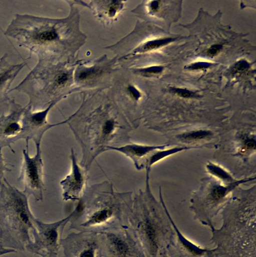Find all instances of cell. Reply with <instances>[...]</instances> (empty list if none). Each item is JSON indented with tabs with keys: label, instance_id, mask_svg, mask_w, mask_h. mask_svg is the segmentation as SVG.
Returning a JSON list of instances; mask_svg holds the SVG:
<instances>
[{
	"label": "cell",
	"instance_id": "6da1fadb",
	"mask_svg": "<svg viewBox=\"0 0 256 257\" xmlns=\"http://www.w3.org/2000/svg\"><path fill=\"white\" fill-rule=\"evenodd\" d=\"M132 201V192H117L105 181L86 190L73 210L71 227L81 231L99 232L119 225Z\"/></svg>",
	"mask_w": 256,
	"mask_h": 257
},
{
	"label": "cell",
	"instance_id": "7a4b0ae2",
	"mask_svg": "<svg viewBox=\"0 0 256 257\" xmlns=\"http://www.w3.org/2000/svg\"><path fill=\"white\" fill-rule=\"evenodd\" d=\"M0 186V227L12 249L24 250L36 230L28 197L5 178Z\"/></svg>",
	"mask_w": 256,
	"mask_h": 257
},
{
	"label": "cell",
	"instance_id": "3957f363",
	"mask_svg": "<svg viewBox=\"0 0 256 257\" xmlns=\"http://www.w3.org/2000/svg\"><path fill=\"white\" fill-rule=\"evenodd\" d=\"M74 213L73 211L66 218L50 223H44L36 218V230L33 234V240L25 249L42 257H57L63 229Z\"/></svg>",
	"mask_w": 256,
	"mask_h": 257
},
{
	"label": "cell",
	"instance_id": "277c9868",
	"mask_svg": "<svg viewBox=\"0 0 256 257\" xmlns=\"http://www.w3.org/2000/svg\"><path fill=\"white\" fill-rule=\"evenodd\" d=\"M36 153L31 157L28 147L23 149V160L18 180L24 185L23 192L29 197L33 196L36 201H42L45 190L44 164L41 143H36Z\"/></svg>",
	"mask_w": 256,
	"mask_h": 257
},
{
	"label": "cell",
	"instance_id": "5b68a950",
	"mask_svg": "<svg viewBox=\"0 0 256 257\" xmlns=\"http://www.w3.org/2000/svg\"><path fill=\"white\" fill-rule=\"evenodd\" d=\"M99 233L102 256L137 257L135 242L126 226L117 225Z\"/></svg>",
	"mask_w": 256,
	"mask_h": 257
},
{
	"label": "cell",
	"instance_id": "8992f818",
	"mask_svg": "<svg viewBox=\"0 0 256 257\" xmlns=\"http://www.w3.org/2000/svg\"><path fill=\"white\" fill-rule=\"evenodd\" d=\"M55 102L50 103L46 108L39 110L33 111L27 105L22 118V127L20 134L13 141V144L20 139H24L26 147L29 141L33 140L36 143H41L44 134L49 129L59 125L66 124V120L55 123H50L48 121V113Z\"/></svg>",
	"mask_w": 256,
	"mask_h": 257
},
{
	"label": "cell",
	"instance_id": "52a82bcc",
	"mask_svg": "<svg viewBox=\"0 0 256 257\" xmlns=\"http://www.w3.org/2000/svg\"><path fill=\"white\" fill-rule=\"evenodd\" d=\"M65 257H101L99 232L81 231L61 239Z\"/></svg>",
	"mask_w": 256,
	"mask_h": 257
},
{
	"label": "cell",
	"instance_id": "ba28073f",
	"mask_svg": "<svg viewBox=\"0 0 256 257\" xmlns=\"http://www.w3.org/2000/svg\"><path fill=\"white\" fill-rule=\"evenodd\" d=\"M25 109L12 98L0 104V146L9 147L13 153L11 144L21 132Z\"/></svg>",
	"mask_w": 256,
	"mask_h": 257
},
{
	"label": "cell",
	"instance_id": "9c48e42d",
	"mask_svg": "<svg viewBox=\"0 0 256 257\" xmlns=\"http://www.w3.org/2000/svg\"><path fill=\"white\" fill-rule=\"evenodd\" d=\"M71 170L60 182L63 199L66 201H79L86 190L87 170L79 162L73 148L70 156Z\"/></svg>",
	"mask_w": 256,
	"mask_h": 257
},
{
	"label": "cell",
	"instance_id": "30bf717a",
	"mask_svg": "<svg viewBox=\"0 0 256 257\" xmlns=\"http://www.w3.org/2000/svg\"><path fill=\"white\" fill-rule=\"evenodd\" d=\"M169 145H148L129 142L125 145L108 147L107 151L118 152L130 159L138 170L146 168L151 155L157 150H163Z\"/></svg>",
	"mask_w": 256,
	"mask_h": 257
},
{
	"label": "cell",
	"instance_id": "8fae6325",
	"mask_svg": "<svg viewBox=\"0 0 256 257\" xmlns=\"http://www.w3.org/2000/svg\"><path fill=\"white\" fill-rule=\"evenodd\" d=\"M8 58V55L5 53L0 58V104L10 98L8 93L11 84L20 71L27 64L26 62L17 64H11Z\"/></svg>",
	"mask_w": 256,
	"mask_h": 257
},
{
	"label": "cell",
	"instance_id": "7c38bea8",
	"mask_svg": "<svg viewBox=\"0 0 256 257\" xmlns=\"http://www.w3.org/2000/svg\"><path fill=\"white\" fill-rule=\"evenodd\" d=\"M212 136L211 131L199 129L186 131L178 135L177 138L183 143H192L206 140Z\"/></svg>",
	"mask_w": 256,
	"mask_h": 257
},
{
	"label": "cell",
	"instance_id": "4fadbf2b",
	"mask_svg": "<svg viewBox=\"0 0 256 257\" xmlns=\"http://www.w3.org/2000/svg\"><path fill=\"white\" fill-rule=\"evenodd\" d=\"M191 148H194V147H175L166 150H157L154 152L148 159L146 168H151V166L155 163L169 155L175 154L184 150H185Z\"/></svg>",
	"mask_w": 256,
	"mask_h": 257
},
{
	"label": "cell",
	"instance_id": "5bb4252c",
	"mask_svg": "<svg viewBox=\"0 0 256 257\" xmlns=\"http://www.w3.org/2000/svg\"><path fill=\"white\" fill-rule=\"evenodd\" d=\"M206 168L209 173L220 179L225 184H230L237 181L233 179L225 169L212 163L209 162L206 165Z\"/></svg>",
	"mask_w": 256,
	"mask_h": 257
},
{
	"label": "cell",
	"instance_id": "9a60e30c",
	"mask_svg": "<svg viewBox=\"0 0 256 257\" xmlns=\"http://www.w3.org/2000/svg\"><path fill=\"white\" fill-rule=\"evenodd\" d=\"M255 135L245 134L241 138L238 153L241 155L249 154L255 149Z\"/></svg>",
	"mask_w": 256,
	"mask_h": 257
},
{
	"label": "cell",
	"instance_id": "2e32d148",
	"mask_svg": "<svg viewBox=\"0 0 256 257\" xmlns=\"http://www.w3.org/2000/svg\"><path fill=\"white\" fill-rule=\"evenodd\" d=\"M174 40L171 38H166L150 41L145 44L142 47L143 51H148L158 49L166 45Z\"/></svg>",
	"mask_w": 256,
	"mask_h": 257
},
{
	"label": "cell",
	"instance_id": "e0dca14e",
	"mask_svg": "<svg viewBox=\"0 0 256 257\" xmlns=\"http://www.w3.org/2000/svg\"><path fill=\"white\" fill-rule=\"evenodd\" d=\"M17 250L13 249L5 236L0 227V256L3 254L16 252Z\"/></svg>",
	"mask_w": 256,
	"mask_h": 257
},
{
	"label": "cell",
	"instance_id": "ac0fdd59",
	"mask_svg": "<svg viewBox=\"0 0 256 257\" xmlns=\"http://www.w3.org/2000/svg\"><path fill=\"white\" fill-rule=\"evenodd\" d=\"M3 147L0 146V184L5 178L4 174L6 172H11V169L9 168V164L5 161L2 153Z\"/></svg>",
	"mask_w": 256,
	"mask_h": 257
},
{
	"label": "cell",
	"instance_id": "d6986e66",
	"mask_svg": "<svg viewBox=\"0 0 256 257\" xmlns=\"http://www.w3.org/2000/svg\"><path fill=\"white\" fill-rule=\"evenodd\" d=\"M170 91L177 95L185 98H191L195 96V93L186 89L179 88H171Z\"/></svg>",
	"mask_w": 256,
	"mask_h": 257
},
{
	"label": "cell",
	"instance_id": "ffe728a7",
	"mask_svg": "<svg viewBox=\"0 0 256 257\" xmlns=\"http://www.w3.org/2000/svg\"><path fill=\"white\" fill-rule=\"evenodd\" d=\"M211 65V64L209 63L199 62L190 65L187 67V68L191 70L203 69L209 67Z\"/></svg>",
	"mask_w": 256,
	"mask_h": 257
},
{
	"label": "cell",
	"instance_id": "44dd1931",
	"mask_svg": "<svg viewBox=\"0 0 256 257\" xmlns=\"http://www.w3.org/2000/svg\"><path fill=\"white\" fill-rule=\"evenodd\" d=\"M222 48L221 45L214 44L208 49L207 51V55L210 56H215L220 52Z\"/></svg>",
	"mask_w": 256,
	"mask_h": 257
},
{
	"label": "cell",
	"instance_id": "7402d4cb",
	"mask_svg": "<svg viewBox=\"0 0 256 257\" xmlns=\"http://www.w3.org/2000/svg\"><path fill=\"white\" fill-rule=\"evenodd\" d=\"M163 67L161 66H153L147 68L143 70V72L146 74H157L162 71Z\"/></svg>",
	"mask_w": 256,
	"mask_h": 257
},
{
	"label": "cell",
	"instance_id": "603a6c76",
	"mask_svg": "<svg viewBox=\"0 0 256 257\" xmlns=\"http://www.w3.org/2000/svg\"><path fill=\"white\" fill-rule=\"evenodd\" d=\"M95 73L93 70H87L80 72L79 75V78L81 80H84L92 76Z\"/></svg>",
	"mask_w": 256,
	"mask_h": 257
},
{
	"label": "cell",
	"instance_id": "cb8c5ba5",
	"mask_svg": "<svg viewBox=\"0 0 256 257\" xmlns=\"http://www.w3.org/2000/svg\"><path fill=\"white\" fill-rule=\"evenodd\" d=\"M248 67V65L246 62L242 61L239 62L236 66L235 68L238 71H243L246 69Z\"/></svg>",
	"mask_w": 256,
	"mask_h": 257
},
{
	"label": "cell",
	"instance_id": "d4e9b609",
	"mask_svg": "<svg viewBox=\"0 0 256 257\" xmlns=\"http://www.w3.org/2000/svg\"><path fill=\"white\" fill-rule=\"evenodd\" d=\"M129 90H130V93H131L132 96L134 98L137 99L140 97V94L139 92H138V91L136 89H135V88L132 87H130L129 88Z\"/></svg>",
	"mask_w": 256,
	"mask_h": 257
}]
</instances>
